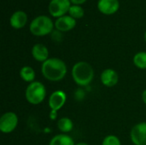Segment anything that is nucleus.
I'll list each match as a JSON object with an SVG mask.
<instances>
[{"instance_id":"1","label":"nucleus","mask_w":146,"mask_h":145,"mask_svg":"<svg viewBox=\"0 0 146 145\" xmlns=\"http://www.w3.org/2000/svg\"><path fill=\"white\" fill-rule=\"evenodd\" d=\"M68 72L66 63L59 58L52 57L47 59L41 65V73L49 81L57 82L64 79Z\"/></svg>"},{"instance_id":"2","label":"nucleus","mask_w":146,"mask_h":145,"mask_svg":"<svg viewBox=\"0 0 146 145\" xmlns=\"http://www.w3.org/2000/svg\"><path fill=\"white\" fill-rule=\"evenodd\" d=\"M71 74L76 85L80 86H87L93 80L94 70L88 62L81 61L76 62L73 66Z\"/></svg>"},{"instance_id":"3","label":"nucleus","mask_w":146,"mask_h":145,"mask_svg":"<svg viewBox=\"0 0 146 145\" xmlns=\"http://www.w3.org/2000/svg\"><path fill=\"white\" fill-rule=\"evenodd\" d=\"M54 22L47 15H38L30 23V32L34 36H45L50 33L54 28Z\"/></svg>"},{"instance_id":"4","label":"nucleus","mask_w":146,"mask_h":145,"mask_svg":"<svg viewBox=\"0 0 146 145\" xmlns=\"http://www.w3.org/2000/svg\"><path fill=\"white\" fill-rule=\"evenodd\" d=\"M45 86L39 81L30 83L25 91V97L27 101L33 105H38L45 99Z\"/></svg>"},{"instance_id":"5","label":"nucleus","mask_w":146,"mask_h":145,"mask_svg":"<svg viewBox=\"0 0 146 145\" xmlns=\"http://www.w3.org/2000/svg\"><path fill=\"white\" fill-rule=\"evenodd\" d=\"M18 116L14 112H6L0 118V131L3 133L9 134L14 132L18 125Z\"/></svg>"},{"instance_id":"6","label":"nucleus","mask_w":146,"mask_h":145,"mask_svg":"<svg viewBox=\"0 0 146 145\" xmlns=\"http://www.w3.org/2000/svg\"><path fill=\"white\" fill-rule=\"evenodd\" d=\"M71 7L70 0H50L49 4V12L54 17H61L68 12Z\"/></svg>"},{"instance_id":"7","label":"nucleus","mask_w":146,"mask_h":145,"mask_svg":"<svg viewBox=\"0 0 146 145\" xmlns=\"http://www.w3.org/2000/svg\"><path fill=\"white\" fill-rule=\"evenodd\" d=\"M130 138L134 145H146V122L138 123L132 128Z\"/></svg>"},{"instance_id":"8","label":"nucleus","mask_w":146,"mask_h":145,"mask_svg":"<svg viewBox=\"0 0 146 145\" xmlns=\"http://www.w3.org/2000/svg\"><path fill=\"white\" fill-rule=\"evenodd\" d=\"M66 101H67L66 93L62 90H57L52 92L51 95L50 96L48 104L51 111L57 112L64 106Z\"/></svg>"},{"instance_id":"9","label":"nucleus","mask_w":146,"mask_h":145,"mask_svg":"<svg viewBox=\"0 0 146 145\" xmlns=\"http://www.w3.org/2000/svg\"><path fill=\"white\" fill-rule=\"evenodd\" d=\"M76 26V21L70 15H63L56 19L55 27L59 32H68Z\"/></svg>"},{"instance_id":"10","label":"nucleus","mask_w":146,"mask_h":145,"mask_svg":"<svg viewBox=\"0 0 146 145\" xmlns=\"http://www.w3.org/2000/svg\"><path fill=\"white\" fill-rule=\"evenodd\" d=\"M100 79L104 86L113 87L118 83L119 76L115 70L112 68H106L102 72L100 75Z\"/></svg>"},{"instance_id":"11","label":"nucleus","mask_w":146,"mask_h":145,"mask_svg":"<svg viewBox=\"0 0 146 145\" xmlns=\"http://www.w3.org/2000/svg\"><path fill=\"white\" fill-rule=\"evenodd\" d=\"M120 7L118 0H98V9L104 15L115 14Z\"/></svg>"},{"instance_id":"12","label":"nucleus","mask_w":146,"mask_h":145,"mask_svg":"<svg viewBox=\"0 0 146 145\" xmlns=\"http://www.w3.org/2000/svg\"><path fill=\"white\" fill-rule=\"evenodd\" d=\"M10 25L15 29H21L27 22V15L22 10H17L12 14L9 19Z\"/></svg>"},{"instance_id":"13","label":"nucleus","mask_w":146,"mask_h":145,"mask_svg":"<svg viewBox=\"0 0 146 145\" xmlns=\"http://www.w3.org/2000/svg\"><path fill=\"white\" fill-rule=\"evenodd\" d=\"M32 56L36 61L43 63L49 59L48 48L42 44H36L32 48Z\"/></svg>"},{"instance_id":"14","label":"nucleus","mask_w":146,"mask_h":145,"mask_svg":"<svg viewBox=\"0 0 146 145\" xmlns=\"http://www.w3.org/2000/svg\"><path fill=\"white\" fill-rule=\"evenodd\" d=\"M49 145H75V144L70 136L61 133L54 136L50 141Z\"/></svg>"},{"instance_id":"15","label":"nucleus","mask_w":146,"mask_h":145,"mask_svg":"<svg viewBox=\"0 0 146 145\" xmlns=\"http://www.w3.org/2000/svg\"><path fill=\"white\" fill-rule=\"evenodd\" d=\"M20 76L25 82L32 83L35 79V71L30 66H24L20 70Z\"/></svg>"},{"instance_id":"16","label":"nucleus","mask_w":146,"mask_h":145,"mask_svg":"<svg viewBox=\"0 0 146 145\" xmlns=\"http://www.w3.org/2000/svg\"><path fill=\"white\" fill-rule=\"evenodd\" d=\"M57 127L60 132L66 134L73 130L74 123L71 121V119H69L68 117H62V118L59 119V121L57 122Z\"/></svg>"},{"instance_id":"17","label":"nucleus","mask_w":146,"mask_h":145,"mask_svg":"<svg viewBox=\"0 0 146 145\" xmlns=\"http://www.w3.org/2000/svg\"><path fill=\"white\" fill-rule=\"evenodd\" d=\"M133 64L139 69H146V52L140 51L134 55Z\"/></svg>"},{"instance_id":"18","label":"nucleus","mask_w":146,"mask_h":145,"mask_svg":"<svg viewBox=\"0 0 146 145\" xmlns=\"http://www.w3.org/2000/svg\"><path fill=\"white\" fill-rule=\"evenodd\" d=\"M68 14L70 16H72L74 19H80L82 18L84 15V9L80 5H71L69 10H68Z\"/></svg>"},{"instance_id":"19","label":"nucleus","mask_w":146,"mask_h":145,"mask_svg":"<svg viewBox=\"0 0 146 145\" xmlns=\"http://www.w3.org/2000/svg\"><path fill=\"white\" fill-rule=\"evenodd\" d=\"M102 145H121V143L117 136L108 135L104 138Z\"/></svg>"},{"instance_id":"20","label":"nucleus","mask_w":146,"mask_h":145,"mask_svg":"<svg viewBox=\"0 0 146 145\" xmlns=\"http://www.w3.org/2000/svg\"><path fill=\"white\" fill-rule=\"evenodd\" d=\"M71 3L73 4H75V5H80V4H82L84 3L86 0H70Z\"/></svg>"},{"instance_id":"21","label":"nucleus","mask_w":146,"mask_h":145,"mask_svg":"<svg viewBox=\"0 0 146 145\" xmlns=\"http://www.w3.org/2000/svg\"><path fill=\"white\" fill-rule=\"evenodd\" d=\"M142 100H143L144 103L146 104V89L143 91V93H142Z\"/></svg>"},{"instance_id":"22","label":"nucleus","mask_w":146,"mask_h":145,"mask_svg":"<svg viewBox=\"0 0 146 145\" xmlns=\"http://www.w3.org/2000/svg\"><path fill=\"white\" fill-rule=\"evenodd\" d=\"M75 145H89V144H86V143H84V142H80V143L76 144Z\"/></svg>"},{"instance_id":"23","label":"nucleus","mask_w":146,"mask_h":145,"mask_svg":"<svg viewBox=\"0 0 146 145\" xmlns=\"http://www.w3.org/2000/svg\"><path fill=\"white\" fill-rule=\"evenodd\" d=\"M145 41L146 42V31H145Z\"/></svg>"}]
</instances>
